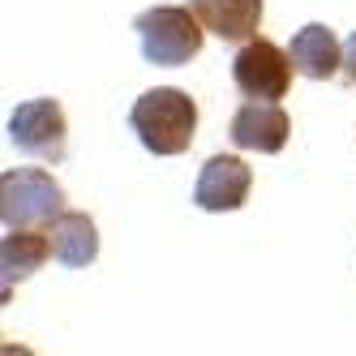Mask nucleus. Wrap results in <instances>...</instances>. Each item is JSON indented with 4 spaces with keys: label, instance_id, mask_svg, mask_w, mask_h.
Instances as JSON below:
<instances>
[{
    "label": "nucleus",
    "instance_id": "1",
    "mask_svg": "<svg viewBox=\"0 0 356 356\" xmlns=\"http://www.w3.org/2000/svg\"><path fill=\"white\" fill-rule=\"evenodd\" d=\"M129 129L150 155H185L193 134H197V104L193 95L176 90V86H155L138 95V104L129 108Z\"/></svg>",
    "mask_w": 356,
    "mask_h": 356
},
{
    "label": "nucleus",
    "instance_id": "2",
    "mask_svg": "<svg viewBox=\"0 0 356 356\" xmlns=\"http://www.w3.org/2000/svg\"><path fill=\"white\" fill-rule=\"evenodd\" d=\"M134 31L142 39V56L159 69H181L202 52V22L185 5H155L134 17Z\"/></svg>",
    "mask_w": 356,
    "mask_h": 356
},
{
    "label": "nucleus",
    "instance_id": "3",
    "mask_svg": "<svg viewBox=\"0 0 356 356\" xmlns=\"http://www.w3.org/2000/svg\"><path fill=\"white\" fill-rule=\"evenodd\" d=\"M65 215V189L39 168H9L0 176V219L5 227H52Z\"/></svg>",
    "mask_w": 356,
    "mask_h": 356
},
{
    "label": "nucleus",
    "instance_id": "4",
    "mask_svg": "<svg viewBox=\"0 0 356 356\" xmlns=\"http://www.w3.org/2000/svg\"><path fill=\"white\" fill-rule=\"evenodd\" d=\"M232 82L253 104H279L292 90V56L279 43L253 35L232 56Z\"/></svg>",
    "mask_w": 356,
    "mask_h": 356
},
{
    "label": "nucleus",
    "instance_id": "5",
    "mask_svg": "<svg viewBox=\"0 0 356 356\" xmlns=\"http://www.w3.org/2000/svg\"><path fill=\"white\" fill-rule=\"evenodd\" d=\"M9 142L31 159H65V108L56 99H26L9 112Z\"/></svg>",
    "mask_w": 356,
    "mask_h": 356
},
{
    "label": "nucleus",
    "instance_id": "6",
    "mask_svg": "<svg viewBox=\"0 0 356 356\" xmlns=\"http://www.w3.org/2000/svg\"><path fill=\"white\" fill-rule=\"evenodd\" d=\"M249 189H253L249 163L236 159V155H215V159L202 163V172H197L193 207H197V211H211V215L241 211L245 202H249Z\"/></svg>",
    "mask_w": 356,
    "mask_h": 356
},
{
    "label": "nucleus",
    "instance_id": "7",
    "mask_svg": "<svg viewBox=\"0 0 356 356\" xmlns=\"http://www.w3.org/2000/svg\"><path fill=\"white\" fill-rule=\"evenodd\" d=\"M227 138H232L236 150H258V155H279L292 138V116L279 104H245L236 108L232 124H227Z\"/></svg>",
    "mask_w": 356,
    "mask_h": 356
},
{
    "label": "nucleus",
    "instance_id": "8",
    "mask_svg": "<svg viewBox=\"0 0 356 356\" xmlns=\"http://www.w3.org/2000/svg\"><path fill=\"white\" fill-rule=\"evenodd\" d=\"M288 56H292V69L305 73V78H335L343 69V43L335 39V31L322 26V22H309V26H300L288 43Z\"/></svg>",
    "mask_w": 356,
    "mask_h": 356
},
{
    "label": "nucleus",
    "instance_id": "9",
    "mask_svg": "<svg viewBox=\"0 0 356 356\" xmlns=\"http://www.w3.org/2000/svg\"><path fill=\"white\" fill-rule=\"evenodd\" d=\"M189 9L215 39L245 43L262 26V0H189Z\"/></svg>",
    "mask_w": 356,
    "mask_h": 356
},
{
    "label": "nucleus",
    "instance_id": "10",
    "mask_svg": "<svg viewBox=\"0 0 356 356\" xmlns=\"http://www.w3.org/2000/svg\"><path fill=\"white\" fill-rule=\"evenodd\" d=\"M47 258H52V236H39V227H9V236L0 241V284H5V300L13 296V284L35 275Z\"/></svg>",
    "mask_w": 356,
    "mask_h": 356
},
{
    "label": "nucleus",
    "instance_id": "11",
    "mask_svg": "<svg viewBox=\"0 0 356 356\" xmlns=\"http://www.w3.org/2000/svg\"><path fill=\"white\" fill-rule=\"evenodd\" d=\"M47 236H52V258L69 270H86L99 258V227L86 211H65Z\"/></svg>",
    "mask_w": 356,
    "mask_h": 356
},
{
    "label": "nucleus",
    "instance_id": "12",
    "mask_svg": "<svg viewBox=\"0 0 356 356\" xmlns=\"http://www.w3.org/2000/svg\"><path fill=\"white\" fill-rule=\"evenodd\" d=\"M343 82L356 86V31H352L348 43H343Z\"/></svg>",
    "mask_w": 356,
    "mask_h": 356
}]
</instances>
